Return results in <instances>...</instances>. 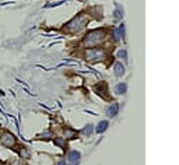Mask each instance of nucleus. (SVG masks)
<instances>
[{
  "label": "nucleus",
  "instance_id": "nucleus-1",
  "mask_svg": "<svg viewBox=\"0 0 179 165\" xmlns=\"http://www.w3.org/2000/svg\"><path fill=\"white\" fill-rule=\"evenodd\" d=\"M88 23V16L87 14H78L77 17H74L67 25H65V31L69 34H76L80 32Z\"/></svg>",
  "mask_w": 179,
  "mask_h": 165
},
{
  "label": "nucleus",
  "instance_id": "nucleus-2",
  "mask_svg": "<svg viewBox=\"0 0 179 165\" xmlns=\"http://www.w3.org/2000/svg\"><path fill=\"white\" fill-rule=\"evenodd\" d=\"M105 31L104 29H94V31H90L86 36H84V45L88 46V48H93V46H97L98 44H101L102 41L105 39Z\"/></svg>",
  "mask_w": 179,
  "mask_h": 165
},
{
  "label": "nucleus",
  "instance_id": "nucleus-3",
  "mask_svg": "<svg viewBox=\"0 0 179 165\" xmlns=\"http://www.w3.org/2000/svg\"><path fill=\"white\" fill-rule=\"evenodd\" d=\"M86 59L88 62H102L106 59L105 49H88L86 53Z\"/></svg>",
  "mask_w": 179,
  "mask_h": 165
},
{
  "label": "nucleus",
  "instance_id": "nucleus-4",
  "mask_svg": "<svg viewBox=\"0 0 179 165\" xmlns=\"http://www.w3.org/2000/svg\"><path fill=\"white\" fill-rule=\"evenodd\" d=\"M16 137L13 136L11 133H3L2 136H0V143L4 145V147H7V148H11L16 145Z\"/></svg>",
  "mask_w": 179,
  "mask_h": 165
},
{
  "label": "nucleus",
  "instance_id": "nucleus-5",
  "mask_svg": "<svg viewBox=\"0 0 179 165\" xmlns=\"http://www.w3.org/2000/svg\"><path fill=\"white\" fill-rule=\"evenodd\" d=\"M80 160V153L78 151H70L69 153V162L70 164H76Z\"/></svg>",
  "mask_w": 179,
  "mask_h": 165
},
{
  "label": "nucleus",
  "instance_id": "nucleus-6",
  "mask_svg": "<svg viewBox=\"0 0 179 165\" xmlns=\"http://www.w3.org/2000/svg\"><path fill=\"white\" fill-rule=\"evenodd\" d=\"M118 111H119V105L118 104H114V105H111L109 108H108V116H115L116 113H118Z\"/></svg>",
  "mask_w": 179,
  "mask_h": 165
},
{
  "label": "nucleus",
  "instance_id": "nucleus-7",
  "mask_svg": "<svg viewBox=\"0 0 179 165\" xmlns=\"http://www.w3.org/2000/svg\"><path fill=\"white\" fill-rule=\"evenodd\" d=\"M95 90H97L98 93L101 94L104 98H106V84H104V83H102V84L97 85V87H95Z\"/></svg>",
  "mask_w": 179,
  "mask_h": 165
},
{
  "label": "nucleus",
  "instance_id": "nucleus-8",
  "mask_svg": "<svg viewBox=\"0 0 179 165\" xmlns=\"http://www.w3.org/2000/svg\"><path fill=\"white\" fill-rule=\"evenodd\" d=\"M106 127H108V122L102 121L101 123H98V126H97V129H95V130H97L98 133H104L106 130Z\"/></svg>",
  "mask_w": 179,
  "mask_h": 165
},
{
  "label": "nucleus",
  "instance_id": "nucleus-9",
  "mask_svg": "<svg viewBox=\"0 0 179 165\" xmlns=\"http://www.w3.org/2000/svg\"><path fill=\"white\" fill-rule=\"evenodd\" d=\"M123 73H125V69H123L122 63H116L115 65V74L116 76H122Z\"/></svg>",
  "mask_w": 179,
  "mask_h": 165
},
{
  "label": "nucleus",
  "instance_id": "nucleus-10",
  "mask_svg": "<svg viewBox=\"0 0 179 165\" xmlns=\"http://www.w3.org/2000/svg\"><path fill=\"white\" fill-rule=\"evenodd\" d=\"M122 34H123V27H120V28H116L114 31V38L116 41L120 39V38H122Z\"/></svg>",
  "mask_w": 179,
  "mask_h": 165
},
{
  "label": "nucleus",
  "instance_id": "nucleus-11",
  "mask_svg": "<svg viewBox=\"0 0 179 165\" xmlns=\"http://www.w3.org/2000/svg\"><path fill=\"white\" fill-rule=\"evenodd\" d=\"M65 136H66V139H73L74 136H76V132H74L73 129H66L65 130Z\"/></svg>",
  "mask_w": 179,
  "mask_h": 165
},
{
  "label": "nucleus",
  "instance_id": "nucleus-12",
  "mask_svg": "<svg viewBox=\"0 0 179 165\" xmlns=\"http://www.w3.org/2000/svg\"><path fill=\"white\" fill-rule=\"evenodd\" d=\"M126 91V84H123V83H120V84L116 87V93L118 94H123Z\"/></svg>",
  "mask_w": 179,
  "mask_h": 165
},
{
  "label": "nucleus",
  "instance_id": "nucleus-13",
  "mask_svg": "<svg viewBox=\"0 0 179 165\" xmlns=\"http://www.w3.org/2000/svg\"><path fill=\"white\" fill-rule=\"evenodd\" d=\"M55 144H57L59 147H63L65 145V139H59V137L55 139Z\"/></svg>",
  "mask_w": 179,
  "mask_h": 165
},
{
  "label": "nucleus",
  "instance_id": "nucleus-14",
  "mask_svg": "<svg viewBox=\"0 0 179 165\" xmlns=\"http://www.w3.org/2000/svg\"><path fill=\"white\" fill-rule=\"evenodd\" d=\"M91 133H93V126L91 125H88V126H86V129H84V134H91Z\"/></svg>",
  "mask_w": 179,
  "mask_h": 165
},
{
  "label": "nucleus",
  "instance_id": "nucleus-15",
  "mask_svg": "<svg viewBox=\"0 0 179 165\" xmlns=\"http://www.w3.org/2000/svg\"><path fill=\"white\" fill-rule=\"evenodd\" d=\"M10 165H24V162L21 161V160H17V161H13Z\"/></svg>",
  "mask_w": 179,
  "mask_h": 165
},
{
  "label": "nucleus",
  "instance_id": "nucleus-16",
  "mask_svg": "<svg viewBox=\"0 0 179 165\" xmlns=\"http://www.w3.org/2000/svg\"><path fill=\"white\" fill-rule=\"evenodd\" d=\"M119 56L125 59V57H126V52H125V50H120V52H119Z\"/></svg>",
  "mask_w": 179,
  "mask_h": 165
},
{
  "label": "nucleus",
  "instance_id": "nucleus-17",
  "mask_svg": "<svg viewBox=\"0 0 179 165\" xmlns=\"http://www.w3.org/2000/svg\"><path fill=\"white\" fill-rule=\"evenodd\" d=\"M57 165H66V161H60V162H59V164H57Z\"/></svg>",
  "mask_w": 179,
  "mask_h": 165
}]
</instances>
